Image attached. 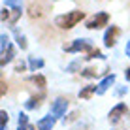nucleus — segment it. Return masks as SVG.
<instances>
[{"instance_id": "7ed1b4c3", "label": "nucleus", "mask_w": 130, "mask_h": 130, "mask_svg": "<svg viewBox=\"0 0 130 130\" xmlns=\"http://www.w3.org/2000/svg\"><path fill=\"white\" fill-rule=\"evenodd\" d=\"M124 117H128V107H126V104H117L113 107V109L109 111V115H107V121H109L111 124H117V123H121Z\"/></svg>"}, {"instance_id": "393cba45", "label": "nucleus", "mask_w": 130, "mask_h": 130, "mask_svg": "<svg viewBox=\"0 0 130 130\" xmlns=\"http://www.w3.org/2000/svg\"><path fill=\"white\" fill-rule=\"evenodd\" d=\"M77 117H79V111H72L68 117H64V123H72V121H75Z\"/></svg>"}, {"instance_id": "f03ea898", "label": "nucleus", "mask_w": 130, "mask_h": 130, "mask_svg": "<svg viewBox=\"0 0 130 130\" xmlns=\"http://www.w3.org/2000/svg\"><path fill=\"white\" fill-rule=\"evenodd\" d=\"M64 51H66V53H81V51L91 53V51H92V42H91V40H87V38H83V40H74L72 43L64 45Z\"/></svg>"}, {"instance_id": "423d86ee", "label": "nucleus", "mask_w": 130, "mask_h": 130, "mask_svg": "<svg viewBox=\"0 0 130 130\" xmlns=\"http://www.w3.org/2000/svg\"><path fill=\"white\" fill-rule=\"evenodd\" d=\"M119 34H121L119 26H109V28L106 30V34H104V45L106 47H113L115 42H117V38H119Z\"/></svg>"}, {"instance_id": "dca6fc26", "label": "nucleus", "mask_w": 130, "mask_h": 130, "mask_svg": "<svg viewBox=\"0 0 130 130\" xmlns=\"http://www.w3.org/2000/svg\"><path fill=\"white\" fill-rule=\"evenodd\" d=\"M79 74H81V77H87V79H92V77H96V74H98V70L96 68H85V70H81L79 72Z\"/></svg>"}, {"instance_id": "f8f14e48", "label": "nucleus", "mask_w": 130, "mask_h": 130, "mask_svg": "<svg viewBox=\"0 0 130 130\" xmlns=\"http://www.w3.org/2000/svg\"><path fill=\"white\" fill-rule=\"evenodd\" d=\"M13 57H15V49H13V45H10L6 49V51H2V59H0V66H6L8 62H11L13 60Z\"/></svg>"}, {"instance_id": "9b49d317", "label": "nucleus", "mask_w": 130, "mask_h": 130, "mask_svg": "<svg viewBox=\"0 0 130 130\" xmlns=\"http://www.w3.org/2000/svg\"><path fill=\"white\" fill-rule=\"evenodd\" d=\"M28 81L32 83V85H36L40 91H45V87H47V81H45V77H43L42 74H34V75H30Z\"/></svg>"}, {"instance_id": "9d476101", "label": "nucleus", "mask_w": 130, "mask_h": 130, "mask_svg": "<svg viewBox=\"0 0 130 130\" xmlns=\"http://www.w3.org/2000/svg\"><path fill=\"white\" fill-rule=\"evenodd\" d=\"M55 121H57V119L49 113L47 117H43V119L38 121V130H53V126H55Z\"/></svg>"}, {"instance_id": "aec40b11", "label": "nucleus", "mask_w": 130, "mask_h": 130, "mask_svg": "<svg viewBox=\"0 0 130 130\" xmlns=\"http://www.w3.org/2000/svg\"><path fill=\"white\" fill-rule=\"evenodd\" d=\"M6 124H8V113L0 111V130H6Z\"/></svg>"}, {"instance_id": "cd10ccee", "label": "nucleus", "mask_w": 130, "mask_h": 130, "mask_svg": "<svg viewBox=\"0 0 130 130\" xmlns=\"http://www.w3.org/2000/svg\"><path fill=\"white\" fill-rule=\"evenodd\" d=\"M124 53H126V57H130V42H126V49H124Z\"/></svg>"}, {"instance_id": "6e6552de", "label": "nucleus", "mask_w": 130, "mask_h": 130, "mask_svg": "<svg viewBox=\"0 0 130 130\" xmlns=\"http://www.w3.org/2000/svg\"><path fill=\"white\" fill-rule=\"evenodd\" d=\"M113 83H115V74L106 75V77H104L100 83L96 85V94H104V92H106V91H107V89H109Z\"/></svg>"}, {"instance_id": "f257e3e1", "label": "nucleus", "mask_w": 130, "mask_h": 130, "mask_svg": "<svg viewBox=\"0 0 130 130\" xmlns=\"http://www.w3.org/2000/svg\"><path fill=\"white\" fill-rule=\"evenodd\" d=\"M83 19H85V11L74 10V11L64 13V15H59L55 19V25L59 26V28H62V30H70V28H74L77 23H81Z\"/></svg>"}, {"instance_id": "4468645a", "label": "nucleus", "mask_w": 130, "mask_h": 130, "mask_svg": "<svg viewBox=\"0 0 130 130\" xmlns=\"http://www.w3.org/2000/svg\"><path fill=\"white\" fill-rule=\"evenodd\" d=\"M28 68H30V72H36V70L43 68V60L36 59V57H30V59H28Z\"/></svg>"}, {"instance_id": "ddd939ff", "label": "nucleus", "mask_w": 130, "mask_h": 130, "mask_svg": "<svg viewBox=\"0 0 130 130\" xmlns=\"http://www.w3.org/2000/svg\"><path fill=\"white\" fill-rule=\"evenodd\" d=\"M94 92H96V87H94V85H87V87H83L81 91H79V98L87 100V98H91Z\"/></svg>"}, {"instance_id": "20e7f679", "label": "nucleus", "mask_w": 130, "mask_h": 130, "mask_svg": "<svg viewBox=\"0 0 130 130\" xmlns=\"http://www.w3.org/2000/svg\"><path fill=\"white\" fill-rule=\"evenodd\" d=\"M66 109H68V98H57L55 102L51 104V115L55 119H59V117H64L66 115Z\"/></svg>"}, {"instance_id": "6ab92c4d", "label": "nucleus", "mask_w": 130, "mask_h": 130, "mask_svg": "<svg viewBox=\"0 0 130 130\" xmlns=\"http://www.w3.org/2000/svg\"><path fill=\"white\" fill-rule=\"evenodd\" d=\"M85 59H87V60H91V59H102V51H100V49H92L91 53H87Z\"/></svg>"}, {"instance_id": "c756f323", "label": "nucleus", "mask_w": 130, "mask_h": 130, "mask_svg": "<svg viewBox=\"0 0 130 130\" xmlns=\"http://www.w3.org/2000/svg\"><path fill=\"white\" fill-rule=\"evenodd\" d=\"M28 130H36V126H32V124H28Z\"/></svg>"}, {"instance_id": "0eeeda50", "label": "nucleus", "mask_w": 130, "mask_h": 130, "mask_svg": "<svg viewBox=\"0 0 130 130\" xmlns=\"http://www.w3.org/2000/svg\"><path fill=\"white\" fill-rule=\"evenodd\" d=\"M45 98V91H42L40 94H34V96H30L28 100L25 102V107L26 109H38L40 106H42V100Z\"/></svg>"}, {"instance_id": "a211bd4d", "label": "nucleus", "mask_w": 130, "mask_h": 130, "mask_svg": "<svg viewBox=\"0 0 130 130\" xmlns=\"http://www.w3.org/2000/svg\"><path fill=\"white\" fill-rule=\"evenodd\" d=\"M0 47H2V51H6L8 47H10V36H8L6 32H2V36H0Z\"/></svg>"}, {"instance_id": "b1692460", "label": "nucleus", "mask_w": 130, "mask_h": 130, "mask_svg": "<svg viewBox=\"0 0 130 130\" xmlns=\"http://www.w3.org/2000/svg\"><path fill=\"white\" fill-rule=\"evenodd\" d=\"M25 70H26V62L25 60H19L15 64V72H17V74H21V72H25Z\"/></svg>"}, {"instance_id": "f3484780", "label": "nucleus", "mask_w": 130, "mask_h": 130, "mask_svg": "<svg viewBox=\"0 0 130 130\" xmlns=\"http://www.w3.org/2000/svg\"><path fill=\"white\" fill-rule=\"evenodd\" d=\"M15 40H17V45L21 49H26V38L19 32V30H15Z\"/></svg>"}, {"instance_id": "1a4fd4ad", "label": "nucleus", "mask_w": 130, "mask_h": 130, "mask_svg": "<svg viewBox=\"0 0 130 130\" xmlns=\"http://www.w3.org/2000/svg\"><path fill=\"white\" fill-rule=\"evenodd\" d=\"M43 15V6L40 2H30L28 4V17L30 19H40V17Z\"/></svg>"}, {"instance_id": "a878e982", "label": "nucleus", "mask_w": 130, "mask_h": 130, "mask_svg": "<svg viewBox=\"0 0 130 130\" xmlns=\"http://www.w3.org/2000/svg\"><path fill=\"white\" fill-rule=\"evenodd\" d=\"M77 68H79V60H75V62H72L68 68H66V72H75Z\"/></svg>"}, {"instance_id": "bb28decb", "label": "nucleus", "mask_w": 130, "mask_h": 130, "mask_svg": "<svg viewBox=\"0 0 130 130\" xmlns=\"http://www.w3.org/2000/svg\"><path fill=\"white\" fill-rule=\"evenodd\" d=\"M6 92H8V83H6V81H4V79H2V89H0V94L4 96V94H6Z\"/></svg>"}, {"instance_id": "c85d7f7f", "label": "nucleus", "mask_w": 130, "mask_h": 130, "mask_svg": "<svg viewBox=\"0 0 130 130\" xmlns=\"http://www.w3.org/2000/svg\"><path fill=\"white\" fill-rule=\"evenodd\" d=\"M124 77H126V79H130V68H126V70H124Z\"/></svg>"}, {"instance_id": "412c9836", "label": "nucleus", "mask_w": 130, "mask_h": 130, "mask_svg": "<svg viewBox=\"0 0 130 130\" xmlns=\"http://www.w3.org/2000/svg\"><path fill=\"white\" fill-rule=\"evenodd\" d=\"M17 123H19L21 128H26L28 126V117H26L25 113H19V121H17Z\"/></svg>"}, {"instance_id": "2eb2a0df", "label": "nucleus", "mask_w": 130, "mask_h": 130, "mask_svg": "<svg viewBox=\"0 0 130 130\" xmlns=\"http://www.w3.org/2000/svg\"><path fill=\"white\" fill-rule=\"evenodd\" d=\"M19 17H21V8H13V10H10V19H8V23L15 25L17 21H19Z\"/></svg>"}, {"instance_id": "4be33fe9", "label": "nucleus", "mask_w": 130, "mask_h": 130, "mask_svg": "<svg viewBox=\"0 0 130 130\" xmlns=\"http://www.w3.org/2000/svg\"><path fill=\"white\" fill-rule=\"evenodd\" d=\"M6 8H10V10L21 8V0H6Z\"/></svg>"}, {"instance_id": "5701e85b", "label": "nucleus", "mask_w": 130, "mask_h": 130, "mask_svg": "<svg viewBox=\"0 0 130 130\" xmlns=\"http://www.w3.org/2000/svg\"><path fill=\"white\" fill-rule=\"evenodd\" d=\"M0 19H2V23H8V19H10V8H6V6L2 8V15H0Z\"/></svg>"}, {"instance_id": "39448f33", "label": "nucleus", "mask_w": 130, "mask_h": 130, "mask_svg": "<svg viewBox=\"0 0 130 130\" xmlns=\"http://www.w3.org/2000/svg\"><path fill=\"white\" fill-rule=\"evenodd\" d=\"M107 21H109V15H107L106 11H100V13H96L92 19H89V21H87V28H91V30H98V28H102V26H106V25H107Z\"/></svg>"}]
</instances>
